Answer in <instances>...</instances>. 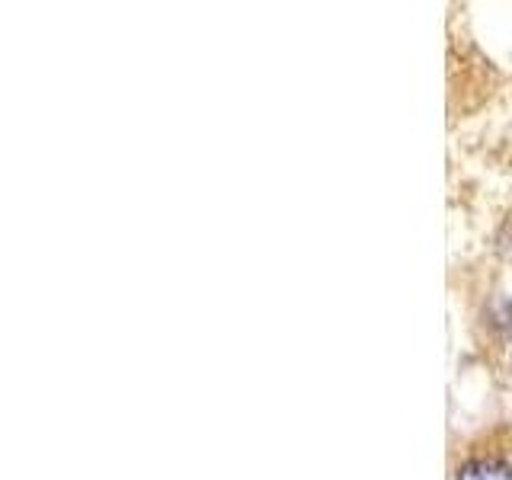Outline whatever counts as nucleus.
Returning a JSON list of instances; mask_svg holds the SVG:
<instances>
[{
	"label": "nucleus",
	"instance_id": "1",
	"mask_svg": "<svg viewBox=\"0 0 512 480\" xmlns=\"http://www.w3.org/2000/svg\"><path fill=\"white\" fill-rule=\"evenodd\" d=\"M458 480H512V468L503 461H471V464H464Z\"/></svg>",
	"mask_w": 512,
	"mask_h": 480
}]
</instances>
